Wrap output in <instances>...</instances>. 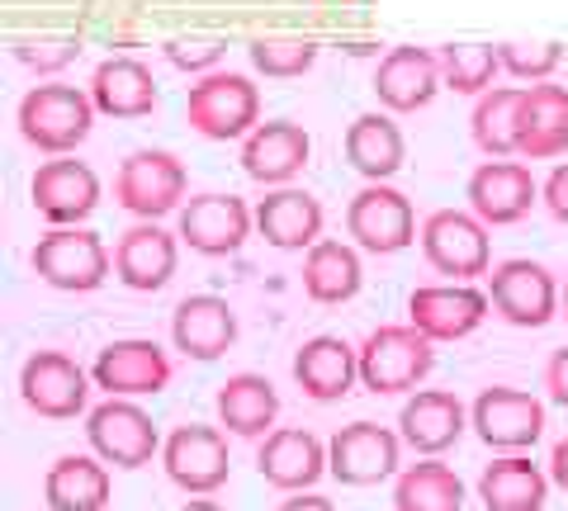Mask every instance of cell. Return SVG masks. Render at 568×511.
<instances>
[{
	"label": "cell",
	"mask_w": 568,
	"mask_h": 511,
	"mask_svg": "<svg viewBox=\"0 0 568 511\" xmlns=\"http://www.w3.org/2000/svg\"><path fill=\"white\" fill-rule=\"evenodd\" d=\"M213 408H219V421L233 436L256 440V436H271L275 417H280V394L265 375H252V369H246V375H233L223 384L219 398H213Z\"/></svg>",
	"instance_id": "29"
},
{
	"label": "cell",
	"mask_w": 568,
	"mask_h": 511,
	"mask_svg": "<svg viewBox=\"0 0 568 511\" xmlns=\"http://www.w3.org/2000/svg\"><path fill=\"white\" fill-rule=\"evenodd\" d=\"M91 119H95V100L77 91V85L48 81L33 85L20 100V133L29 147H39L48 156H67L71 147H81L91 137Z\"/></svg>",
	"instance_id": "1"
},
{
	"label": "cell",
	"mask_w": 568,
	"mask_h": 511,
	"mask_svg": "<svg viewBox=\"0 0 568 511\" xmlns=\"http://www.w3.org/2000/svg\"><path fill=\"white\" fill-rule=\"evenodd\" d=\"M361 279H365L361 256H355V246H346V242H317L304 260V294L323 308L351 304V298L361 294Z\"/></svg>",
	"instance_id": "32"
},
{
	"label": "cell",
	"mask_w": 568,
	"mask_h": 511,
	"mask_svg": "<svg viewBox=\"0 0 568 511\" xmlns=\"http://www.w3.org/2000/svg\"><path fill=\"white\" fill-rule=\"evenodd\" d=\"M469 427L488 450L521 454L545 436V402L526 389H511V384H493V389L474 398Z\"/></svg>",
	"instance_id": "7"
},
{
	"label": "cell",
	"mask_w": 568,
	"mask_h": 511,
	"mask_svg": "<svg viewBox=\"0 0 568 511\" xmlns=\"http://www.w3.org/2000/svg\"><path fill=\"white\" fill-rule=\"evenodd\" d=\"M91 375L67 356V350H33L20 369V398L29 412H39L48 421H71L77 412H85V398H91Z\"/></svg>",
	"instance_id": "12"
},
{
	"label": "cell",
	"mask_w": 568,
	"mask_h": 511,
	"mask_svg": "<svg viewBox=\"0 0 568 511\" xmlns=\"http://www.w3.org/2000/svg\"><path fill=\"white\" fill-rule=\"evenodd\" d=\"M29 266L52 289L91 294L110 279L114 256H110V246H104L95 233H85V227H52V233H43L39 246H33Z\"/></svg>",
	"instance_id": "4"
},
{
	"label": "cell",
	"mask_w": 568,
	"mask_h": 511,
	"mask_svg": "<svg viewBox=\"0 0 568 511\" xmlns=\"http://www.w3.org/2000/svg\"><path fill=\"white\" fill-rule=\"evenodd\" d=\"M346 227L361 252L369 256H394L417 237V214L413 200L398 195L394 185H365L346 208Z\"/></svg>",
	"instance_id": "13"
},
{
	"label": "cell",
	"mask_w": 568,
	"mask_h": 511,
	"mask_svg": "<svg viewBox=\"0 0 568 511\" xmlns=\"http://www.w3.org/2000/svg\"><path fill=\"white\" fill-rule=\"evenodd\" d=\"M549 483L568 492V436L555 440V450H549Z\"/></svg>",
	"instance_id": "43"
},
{
	"label": "cell",
	"mask_w": 568,
	"mask_h": 511,
	"mask_svg": "<svg viewBox=\"0 0 568 511\" xmlns=\"http://www.w3.org/2000/svg\"><path fill=\"white\" fill-rule=\"evenodd\" d=\"M521 104H526L521 85H503V91L478 95V104H474V143L484 147L493 162L521 152Z\"/></svg>",
	"instance_id": "35"
},
{
	"label": "cell",
	"mask_w": 568,
	"mask_h": 511,
	"mask_svg": "<svg viewBox=\"0 0 568 511\" xmlns=\"http://www.w3.org/2000/svg\"><path fill=\"white\" fill-rule=\"evenodd\" d=\"M261 479L280 492H308L327 469V446L304 427H275L256 450Z\"/></svg>",
	"instance_id": "19"
},
{
	"label": "cell",
	"mask_w": 568,
	"mask_h": 511,
	"mask_svg": "<svg viewBox=\"0 0 568 511\" xmlns=\"http://www.w3.org/2000/svg\"><path fill=\"white\" fill-rule=\"evenodd\" d=\"M181 511H223L219 502H209V498H194V502H185Z\"/></svg>",
	"instance_id": "45"
},
{
	"label": "cell",
	"mask_w": 568,
	"mask_h": 511,
	"mask_svg": "<svg viewBox=\"0 0 568 511\" xmlns=\"http://www.w3.org/2000/svg\"><path fill=\"white\" fill-rule=\"evenodd\" d=\"M85 436H91L95 460L114 464V469H142L152 464V454L162 450L156 421L138 408L133 398H110L85 417Z\"/></svg>",
	"instance_id": "11"
},
{
	"label": "cell",
	"mask_w": 568,
	"mask_h": 511,
	"mask_svg": "<svg viewBox=\"0 0 568 511\" xmlns=\"http://www.w3.org/2000/svg\"><path fill=\"white\" fill-rule=\"evenodd\" d=\"M549 498V473L526 454H497L478 473V502L488 511H540Z\"/></svg>",
	"instance_id": "27"
},
{
	"label": "cell",
	"mask_w": 568,
	"mask_h": 511,
	"mask_svg": "<svg viewBox=\"0 0 568 511\" xmlns=\"http://www.w3.org/2000/svg\"><path fill=\"white\" fill-rule=\"evenodd\" d=\"M175 266H181V242H175L162 223H138L114 242V275L133 294L166 289Z\"/></svg>",
	"instance_id": "20"
},
{
	"label": "cell",
	"mask_w": 568,
	"mask_h": 511,
	"mask_svg": "<svg viewBox=\"0 0 568 511\" xmlns=\"http://www.w3.org/2000/svg\"><path fill=\"white\" fill-rule=\"evenodd\" d=\"M100 204V181L95 171L77 162V156H58L33 171V208L52 227H77L81 218H91Z\"/></svg>",
	"instance_id": "17"
},
{
	"label": "cell",
	"mask_w": 568,
	"mask_h": 511,
	"mask_svg": "<svg viewBox=\"0 0 568 511\" xmlns=\"http://www.w3.org/2000/svg\"><path fill=\"white\" fill-rule=\"evenodd\" d=\"M536 181H530V166L521 162H484L469 175V214L484 227H507L521 223L536 204Z\"/></svg>",
	"instance_id": "21"
},
{
	"label": "cell",
	"mask_w": 568,
	"mask_h": 511,
	"mask_svg": "<svg viewBox=\"0 0 568 511\" xmlns=\"http://www.w3.org/2000/svg\"><path fill=\"white\" fill-rule=\"evenodd\" d=\"M403 156H407V143L388 114H361L346 129V162L361 171L369 185H384L388 175H398Z\"/></svg>",
	"instance_id": "30"
},
{
	"label": "cell",
	"mask_w": 568,
	"mask_h": 511,
	"mask_svg": "<svg viewBox=\"0 0 568 511\" xmlns=\"http://www.w3.org/2000/svg\"><path fill=\"white\" fill-rule=\"evenodd\" d=\"M436 341L422 337L413 323L375 327L361 346V384L369 394H417V384L432 375Z\"/></svg>",
	"instance_id": "2"
},
{
	"label": "cell",
	"mask_w": 568,
	"mask_h": 511,
	"mask_svg": "<svg viewBox=\"0 0 568 511\" xmlns=\"http://www.w3.org/2000/svg\"><path fill=\"white\" fill-rule=\"evenodd\" d=\"M436 58H440V76L459 95H488V81L503 67L493 43H446Z\"/></svg>",
	"instance_id": "36"
},
{
	"label": "cell",
	"mask_w": 568,
	"mask_h": 511,
	"mask_svg": "<svg viewBox=\"0 0 568 511\" xmlns=\"http://www.w3.org/2000/svg\"><path fill=\"white\" fill-rule=\"evenodd\" d=\"M256 214L237 195H194L181 208V242L200 256H233L242 252V242L252 237Z\"/></svg>",
	"instance_id": "16"
},
{
	"label": "cell",
	"mask_w": 568,
	"mask_h": 511,
	"mask_svg": "<svg viewBox=\"0 0 568 511\" xmlns=\"http://www.w3.org/2000/svg\"><path fill=\"white\" fill-rule=\"evenodd\" d=\"M91 379H95V389H104L110 398H148L171 384V360H166V350L148 337H123L95 356Z\"/></svg>",
	"instance_id": "14"
},
{
	"label": "cell",
	"mask_w": 568,
	"mask_h": 511,
	"mask_svg": "<svg viewBox=\"0 0 568 511\" xmlns=\"http://www.w3.org/2000/svg\"><path fill=\"white\" fill-rule=\"evenodd\" d=\"M465 427H469V412L450 389H417L398 412L403 446H413L417 454H426V460L446 454L455 440L465 436Z\"/></svg>",
	"instance_id": "22"
},
{
	"label": "cell",
	"mask_w": 568,
	"mask_h": 511,
	"mask_svg": "<svg viewBox=\"0 0 568 511\" xmlns=\"http://www.w3.org/2000/svg\"><path fill=\"white\" fill-rule=\"evenodd\" d=\"M568 147V91L564 85H526L521 104V152L526 156H559Z\"/></svg>",
	"instance_id": "33"
},
{
	"label": "cell",
	"mask_w": 568,
	"mask_h": 511,
	"mask_svg": "<svg viewBox=\"0 0 568 511\" xmlns=\"http://www.w3.org/2000/svg\"><path fill=\"white\" fill-rule=\"evenodd\" d=\"M77 52L81 48L71 39H24L20 48H14V58H20L24 67H33V72H58V67H67Z\"/></svg>",
	"instance_id": "39"
},
{
	"label": "cell",
	"mask_w": 568,
	"mask_h": 511,
	"mask_svg": "<svg viewBox=\"0 0 568 511\" xmlns=\"http://www.w3.org/2000/svg\"><path fill=\"white\" fill-rule=\"evenodd\" d=\"M308 133H304V123H290V119H271V123H261V129L242 143V171L252 175V181L261 185H290L298 171L308 166Z\"/></svg>",
	"instance_id": "24"
},
{
	"label": "cell",
	"mask_w": 568,
	"mask_h": 511,
	"mask_svg": "<svg viewBox=\"0 0 568 511\" xmlns=\"http://www.w3.org/2000/svg\"><path fill=\"white\" fill-rule=\"evenodd\" d=\"M488 289L474 285H422L407 298V323L432 341H459L484 327L488 317Z\"/></svg>",
	"instance_id": "15"
},
{
	"label": "cell",
	"mask_w": 568,
	"mask_h": 511,
	"mask_svg": "<svg viewBox=\"0 0 568 511\" xmlns=\"http://www.w3.org/2000/svg\"><path fill=\"white\" fill-rule=\"evenodd\" d=\"M422 256L436 275H450V285H469L493 270L488 227L465 208H440L422 223Z\"/></svg>",
	"instance_id": "6"
},
{
	"label": "cell",
	"mask_w": 568,
	"mask_h": 511,
	"mask_svg": "<svg viewBox=\"0 0 568 511\" xmlns=\"http://www.w3.org/2000/svg\"><path fill=\"white\" fill-rule=\"evenodd\" d=\"M403 460V436L379 427V421H351L327 440V469L336 483L369 488L398 473Z\"/></svg>",
	"instance_id": "10"
},
{
	"label": "cell",
	"mask_w": 568,
	"mask_h": 511,
	"mask_svg": "<svg viewBox=\"0 0 568 511\" xmlns=\"http://www.w3.org/2000/svg\"><path fill=\"white\" fill-rule=\"evenodd\" d=\"M275 511H336L327 498H317V492H290V502H280Z\"/></svg>",
	"instance_id": "44"
},
{
	"label": "cell",
	"mask_w": 568,
	"mask_h": 511,
	"mask_svg": "<svg viewBox=\"0 0 568 511\" xmlns=\"http://www.w3.org/2000/svg\"><path fill=\"white\" fill-rule=\"evenodd\" d=\"M559 279L549 275L540 260H526V256H511L503 266L488 270V304L493 313L511 327H549L559 317Z\"/></svg>",
	"instance_id": "5"
},
{
	"label": "cell",
	"mask_w": 568,
	"mask_h": 511,
	"mask_svg": "<svg viewBox=\"0 0 568 511\" xmlns=\"http://www.w3.org/2000/svg\"><path fill=\"white\" fill-rule=\"evenodd\" d=\"M361 379V346H351L342 337H313L298 346L294 356V384L313 402H336L355 389Z\"/></svg>",
	"instance_id": "25"
},
{
	"label": "cell",
	"mask_w": 568,
	"mask_h": 511,
	"mask_svg": "<svg viewBox=\"0 0 568 511\" xmlns=\"http://www.w3.org/2000/svg\"><path fill=\"white\" fill-rule=\"evenodd\" d=\"M545 389H549V398H555L559 408H568V346H559L555 356H549V365H545Z\"/></svg>",
	"instance_id": "41"
},
{
	"label": "cell",
	"mask_w": 568,
	"mask_h": 511,
	"mask_svg": "<svg viewBox=\"0 0 568 511\" xmlns=\"http://www.w3.org/2000/svg\"><path fill=\"white\" fill-rule=\"evenodd\" d=\"M185 119L194 133L227 143V137H252L261 129V91L242 72H209L185 95Z\"/></svg>",
	"instance_id": "3"
},
{
	"label": "cell",
	"mask_w": 568,
	"mask_h": 511,
	"mask_svg": "<svg viewBox=\"0 0 568 511\" xmlns=\"http://www.w3.org/2000/svg\"><path fill=\"white\" fill-rule=\"evenodd\" d=\"M256 227L261 237L280 246V252H313L323 242V204H317L308 190H271L261 204H256Z\"/></svg>",
	"instance_id": "26"
},
{
	"label": "cell",
	"mask_w": 568,
	"mask_h": 511,
	"mask_svg": "<svg viewBox=\"0 0 568 511\" xmlns=\"http://www.w3.org/2000/svg\"><path fill=\"white\" fill-rule=\"evenodd\" d=\"M43 498L52 511H104L110 507V469L91 454H62L43 479Z\"/></svg>",
	"instance_id": "31"
},
{
	"label": "cell",
	"mask_w": 568,
	"mask_h": 511,
	"mask_svg": "<svg viewBox=\"0 0 568 511\" xmlns=\"http://www.w3.org/2000/svg\"><path fill=\"white\" fill-rule=\"evenodd\" d=\"M559 58H564L559 43H497V62H503V72H511L517 81H536V85L555 72Z\"/></svg>",
	"instance_id": "38"
},
{
	"label": "cell",
	"mask_w": 568,
	"mask_h": 511,
	"mask_svg": "<svg viewBox=\"0 0 568 511\" xmlns=\"http://www.w3.org/2000/svg\"><path fill=\"white\" fill-rule=\"evenodd\" d=\"M171 341L185 360H219L237 341V313L219 294H190L171 313Z\"/></svg>",
	"instance_id": "18"
},
{
	"label": "cell",
	"mask_w": 568,
	"mask_h": 511,
	"mask_svg": "<svg viewBox=\"0 0 568 511\" xmlns=\"http://www.w3.org/2000/svg\"><path fill=\"white\" fill-rule=\"evenodd\" d=\"M114 200L129 208L133 218L156 223L185 200V166L162 147H142L114 175Z\"/></svg>",
	"instance_id": "8"
},
{
	"label": "cell",
	"mask_w": 568,
	"mask_h": 511,
	"mask_svg": "<svg viewBox=\"0 0 568 511\" xmlns=\"http://www.w3.org/2000/svg\"><path fill=\"white\" fill-rule=\"evenodd\" d=\"M91 100L110 119H142L156 110V81L138 58H104L91 76Z\"/></svg>",
	"instance_id": "28"
},
{
	"label": "cell",
	"mask_w": 568,
	"mask_h": 511,
	"mask_svg": "<svg viewBox=\"0 0 568 511\" xmlns=\"http://www.w3.org/2000/svg\"><path fill=\"white\" fill-rule=\"evenodd\" d=\"M440 85H446V76H440V58L426 52V48H394L375 72V95H379V104L388 114L426 110Z\"/></svg>",
	"instance_id": "23"
},
{
	"label": "cell",
	"mask_w": 568,
	"mask_h": 511,
	"mask_svg": "<svg viewBox=\"0 0 568 511\" xmlns=\"http://www.w3.org/2000/svg\"><path fill=\"white\" fill-rule=\"evenodd\" d=\"M559 313L568 317V279H564V289H559Z\"/></svg>",
	"instance_id": "46"
},
{
	"label": "cell",
	"mask_w": 568,
	"mask_h": 511,
	"mask_svg": "<svg viewBox=\"0 0 568 511\" xmlns=\"http://www.w3.org/2000/svg\"><path fill=\"white\" fill-rule=\"evenodd\" d=\"M394 511H465V483L440 460L407 464L394 483Z\"/></svg>",
	"instance_id": "34"
},
{
	"label": "cell",
	"mask_w": 568,
	"mask_h": 511,
	"mask_svg": "<svg viewBox=\"0 0 568 511\" xmlns=\"http://www.w3.org/2000/svg\"><path fill=\"white\" fill-rule=\"evenodd\" d=\"M223 39H171L166 43V58L175 67H185V72H209V67L223 62Z\"/></svg>",
	"instance_id": "40"
},
{
	"label": "cell",
	"mask_w": 568,
	"mask_h": 511,
	"mask_svg": "<svg viewBox=\"0 0 568 511\" xmlns=\"http://www.w3.org/2000/svg\"><path fill=\"white\" fill-rule=\"evenodd\" d=\"M545 208L559 223H568V162L549 171V181H545Z\"/></svg>",
	"instance_id": "42"
},
{
	"label": "cell",
	"mask_w": 568,
	"mask_h": 511,
	"mask_svg": "<svg viewBox=\"0 0 568 511\" xmlns=\"http://www.w3.org/2000/svg\"><path fill=\"white\" fill-rule=\"evenodd\" d=\"M162 464L166 479L175 488H185L190 498H209L227 483L233 473V454H227V436L219 427H204V421H185L175 427L162 446Z\"/></svg>",
	"instance_id": "9"
},
{
	"label": "cell",
	"mask_w": 568,
	"mask_h": 511,
	"mask_svg": "<svg viewBox=\"0 0 568 511\" xmlns=\"http://www.w3.org/2000/svg\"><path fill=\"white\" fill-rule=\"evenodd\" d=\"M317 62L313 39H298V33H261L252 43V67L265 76H304Z\"/></svg>",
	"instance_id": "37"
}]
</instances>
